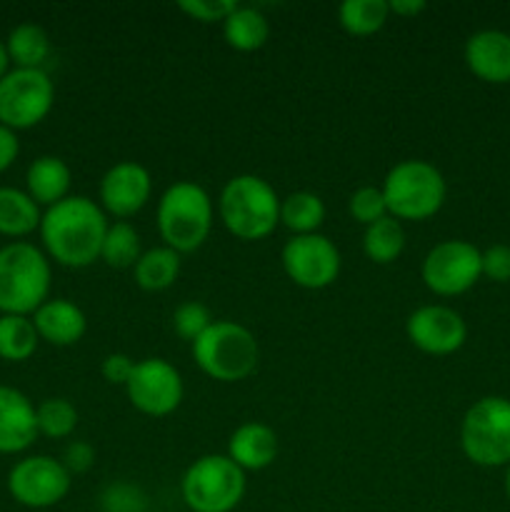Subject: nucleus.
I'll use <instances>...</instances> for the list:
<instances>
[{"label": "nucleus", "instance_id": "obj_1", "mask_svg": "<svg viewBox=\"0 0 510 512\" xmlns=\"http://www.w3.org/2000/svg\"><path fill=\"white\" fill-rule=\"evenodd\" d=\"M108 225V215L95 200L68 195L43 213L40 240L50 260L63 268L80 270L100 260Z\"/></svg>", "mask_w": 510, "mask_h": 512}, {"label": "nucleus", "instance_id": "obj_2", "mask_svg": "<svg viewBox=\"0 0 510 512\" xmlns=\"http://www.w3.org/2000/svg\"><path fill=\"white\" fill-rule=\"evenodd\" d=\"M218 215L230 235L243 243H258L280 225V198L260 175H235L220 190Z\"/></svg>", "mask_w": 510, "mask_h": 512}, {"label": "nucleus", "instance_id": "obj_3", "mask_svg": "<svg viewBox=\"0 0 510 512\" xmlns=\"http://www.w3.org/2000/svg\"><path fill=\"white\" fill-rule=\"evenodd\" d=\"M213 218V198L203 185L193 180H180L170 185L160 195L158 213H155L165 248L175 250L178 255L203 248L213 230Z\"/></svg>", "mask_w": 510, "mask_h": 512}, {"label": "nucleus", "instance_id": "obj_4", "mask_svg": "<svg viewBox=\"0 0 510 512\" xmlns=\"http://www.w3.org/2000/svg\"><path fill=\"white\" fill-rule=\"evenodd\" d=\"M48 255L33 243L15 240L0 248V313L33 315L50 295Z\"/></svg>", "mask_w": 510, "mask_h": 512}, {"label": "nucleus", "instance_id": "obj_5", "mask_svg": "<svg viewBox=\"0 0 510 512\" xmlns=\"http://www.w3.org/2000/svg\"><path fill=\"white\" fill-rule=\"evenodd\" d=\"M195 365L218 383H240L250 378L260 363L255 335L235 320H215L193 345Z\"/></svg>", "mask_w": 510, "mask_h": 512}, {"label": "nucleus", "instance_id": "obj_6", "mask_svg": "<svg viewBox=\"0 0 510 512\" xmlns=\"http://www.w3.org/2000/svg\"><path fill=\"white\" fill-rule=\"evenodd\" d=\"M388 213L395 220H428L440 213L448 198L443 173L425 160H403L383 180Z\"/></svg>", "mask_w": 510, "mask_h": 512}, {"label": "nucleus", "instance_id": "obj_7", "mask_svg": "<svg viewBox=\"0 0 510 512\" xmlns=\"http://www.w3.org/2000/svg\"><path fill=\"white\" fill-rule=\"evenodd\" d=\"M460 448L480 468L510 465V400L500 395L475 400L460 423Z\"/></svg>", "mask_w": 510, "mask_h": 512}, {"label": "nucleus", "instance_id": "obj_8", "mask_svg": "<svg viewBox=\"0 0 510 512\" xmlns=\"http://www.w3.org/2000/svg\"><path fill=\"white\" fill-rule=\"evenodd\" d=\"M245 473L228 455H203L185 470L180 495L190 512H233L245 495Z\"/></svg>", "mask_w": 510, "mask_h": 512}, {"label": "nucleus", "instance_id": "obj_9", "mask_svg": "<svg viewBox=\"0 0 510 512\" xmlns=\"http://www.w3.org/2000/svg\"><path fill=\"white\" fill-rule=\"evenodd\" d=\"M53 103L55 88L45 70L15 68L0 78V125L13 133L43 123Z\"/></svg>", "mask_w": 510, "mask_h": 512}, {"label": "nucleus", "instance_id": "obj_10", "mask_svg": "<svg viewBox=\"0 0 510 512\" xmlns=\"http://www.w3.org/2000/svg\"><path fill=\"white\" fill-rule=\"evenodd\" d=\"M420 278L425 288L440 298L468 293L483 278V250L468 240H443L423 258Z\"/></svg>", "mask_w": 510, "mask_h": 512}, {"label": "nucleus", "instance_id": "obj_11", "mask_svg": "<svg viewBox=\"0 0 510 512\" xmlns=\"http://www.w3.org/2000/svg\"><path fill=\"white\" fill-rule=\"evenodd\" d=\"M125 393L138 413L148 418H165L180 408L185 385L173 363L163 358H145L135 363Z\"/></svg>", "mask_w": 510, "mask_h": 512}, {"label": "nucleus", "instance_id": "obj_12", "mask_svg": "<svg viewBox=\"0 0 510 512\" xmlns=\"http://www.w3.org/2000/svg\"><path fill=\"white\" fill-rule=\"evenodd\" d=\"M283 270L298 288L323 290L338 280L340 275V250L325 235H293L283 245Z\"/></svg>", "mask_w": 510, "mask_h": 512}, {"label": "nucleus", "instance_id": "obj_13", "mask_svg": "<svg viewBox=\"0 0 510 512\" xmlns=\"http://www.w3.org/2000/svg\"><path fill=\"white\" fill-rule=\"evenodd\" d=\"M73 475L50 455H30L8 473V493L25 508L43 510L58 505L70 493Z\"/></svg>", "mask_w": 510, "mask_h": 512}, {"label": "nucleus", "instance_id": "obj_14", "mask_svg": "<svg viewBox=\"0 0 510 512\" xmlns=\"http://www.w3.org/2000/svg\"><path fill=\"white\" fill-rule=\"evenodd\" d=\"M410 343L425 355H453L468 340V325L463 315L448 305H423L410 313L405 323Z\"/></svg>", "mask_w": 510, "mask_h": 512}, {"label": "nucleus", "instance_id": "obj_15", "mask_svg": "<svg viewBox=\"0 0 510 512\" xmlns=\"http://www.w3.org/2000/svg\"><path fill=\"white\" fill-rule=\"evenodd\" d=\"M150 195H153V178L148 168L135 160L115 163L100 180V208L118 220L138 215L148 205Z\"/></svg>", "mask_w": 510, "mask_h": 512}, {"label": "nucleus", "instance_id": "obj_16", "mask_svg": "<svg viewBox=\"0 0 510 512\" xmlns=\"http://www.w3.org/2000/svg\"><path fill=\"white\" fill-rule=\"evenodd\" d=\"M463 55L470 73L483 83H510V33L478 30L468 38Z\"/></svg>", "mask_w": 510, "mask_h": 512}, {"label": "nucleus", "instance_id": "obj_17", "mask_svg": "<svg viewBox=\"0 0 510 512\" xmlns=\"http://www.w3.org/2000/svg\"><path fill=\"white\" fill-rule=\"evenodd\" d=\"M35 405L20 390L0 385V453L15 455L28 450L38 438Z\"/></svg>", "mask_w": 510, "mask_h": 512}, {"label": "nucleus", "instance_id": "obj_18", "mask_svg": "<svg viewBox=\"0 0 510 512\" xmlns=\"http://www.w3.org/2000/svg\"><path fill=\"white\" fill-rule=\"evenodd\" d=\"M33 325L40 340L55 345V348H68V345L80 343L85 330H88L83 310L65 298L45 300L33 313Z\"/></svg>", "mask_w": 510, "mask_h": 512}, {"label": "nucleus", "instance_id": "obj_19", "mask_svg": "<svg viewBox=\"0 0 510 512\" xmlns=\"http://www.w3.org/2000/svg\"><path fill=\"white\" fill-rule=\"evenodd\" d=\"M278 435L265 423H243L228 440V458L243 473L265 470L278 458Z\"/></svg>", "mask_w": 510, "mask_h": 512}, {"label": "nucleus", "instance_id": "obj_20", "mask_svg": "<svg viewBox=\"0 0 510 512\" xmlns=\"http://www.w3.org/2000/svg\"><path fill=\"white\" fill-rule=\"evenodd\" d=\"M70 183H73V173L58 155H40L25 173V188H28L25 193L38 205H45V210L68 198Z\"/></svg>", "mask_w": 510, "mask_h": 512}, {"label": "nucleus", "instance_id": "obj_21", "mask_svg": "<svg viewBox=\"0 0 510 512\" xmlns=\"http://www.w3.org/2000/svg\"><path fill=\"white\" fill-rule=\"evenodd\" d=\"M223 38L238 53H255L270 38V23L258 8L238 5L223 23Z\"/></svg>", "mask_w": 510, "mask_h": 512}, {"label": "nucleus", "instance_id": "obj_22", "mask_svg": "<svg viewBox=\"0 0 510 512\" xmlns=\"http://www.w3.org/2000/svg\"><path fill=\"white\" fill-rule=\"evenodd\" d=\"M40 205L25 190L0 188V235L5 238H25L40 230Z\"/></svg>", "mask_w": 510, "mask_h": 512}, {"label": "nucleus", "instance_id": "obj_23", "mask_svg": "<svg viewBox=\"0 0 510 512\" xmlns=\"http://www.w3.org/2000/svg\"><path fill=\"white\" fill-rule=\"evenodd\" d=\"M135 285L145 293H163V290L173 288L175 280L180 275V255L175 250L165 248H150L143 250L140 260L133 268Z\"/></svg>", "mask_w": 510, "mask_h": 512}, {"label": "nucleus", "instance_id": "obj_24", "mask_svg": "<svg viewBox=\"0 0 510 512\" xmlns=\"http://www.w3.org/2000/svg\"><path fill=\"white\" fill-rule=\"evenodd\" d=\"M5 50H8V58L10 63H15V68L43 70V63L50 55V38L40 25L23 23L10 30Z\"/></svg>", "mask_w": 510, "mask_h": 512}, {"label": "nucleus", "instance_id": "obj_25", "mask_svg": "<svg viewBox=\"0 0 510 512\" xmlns=\"http://www.w3.org/2000/svg\"><path fill=\"white\" fill-rule=\"evenodd\" d=\"M280 223L293 235H313L325 223V203L315 193L298 190L280 200Z\"/></svg>", "mask_w": 510, "mask_h": 512}, {"label": "nucleus", "instance_id": "obj_26", "mask_svg": "<svg viewBox=\"0 0 510 512\" xmlns=\"http://www.w3.org/2000/svg\"><path fill=\"white\" fill-rule=\"evenodd\" d=\"M405 250V230L400 220L393 215H385L378 223L368 225L363 233V253L375 265H390L403 255Z\"/></svg>", "mask_w": 510, "mask_h": 512}, {"label": "nucleus", "instance_id": "obj_27", "mask_svg": "<svg viewBox=\"0 0 510 512\" xmlns=\"http://www.w3.org/2000/svg\"><path fill=\"white\" fill-rule=\"evenodd\" d=\"M390 18L388 0H345L338 8L340 28L353 38H368L385 28Z\"/></svg>", "mask_w": 510, "mask_h": 512}, {"label": "nucleus", "instance_id": "obj_28", "mask_svg": "<svg viewBox=\"0 0 510 512\" xmlns=\"http://www.w3.org/2000/svg\"><path fill=\"white\" fill-rule=\"evenodd\" d=\"M40 335L33 318L25 315H0V358L8 363H23L38 350Z\"/></svg>", "mask_w": 510, "mask_h": 512}, {"label": "nucleus", "instance_id": "obj_29", "mask_svg": "<svg viewBox=\"0 0 510 512\" xmlns=\"http://www.w3.org/2000/svg\"><path fill=\"white\" fill-rule=\"evenodd\" d=\"M143 255V243H140V233L125 220L108 225V233H105L103 248H100V260H103L108 268L125 270L135 268V263Z\"/></svg>", "mask_w": 510, "mask_h": 512}, {"label": "nucleus", "instance_id": "obj_30", "mask_svg": "<svg viewBox=\"0 0 510 512\" xmlns=\"http://www.w3.org/2000/svg\"><path fill=\"white\" fill-rule=\"evenodd\" d=\"M38 418V433L50 440H63L78 425V410L65 398H48L35 408Z\"/></svg>", "mask_w": 510, "mask_h": 512}, {"label": "nucleus", "instance_id": "obj_31", "mask_svg": "<svg viewBox=\"0 0 510 512\" xmlns=\"http://www.w3.org/2000/svg\"><path fill=\"white\" fill-rule=\"evenodd\" d=\"M348 213L355 223L360 225H373L378 220H383L388 213V205H385L383 188H375V185H363V188L355 190L348 200Z\"/></svg>", "mask_w": 510, "mask_h": 512}, {"label": "nucleus", "instance_id": "obj_32", "mask_svg": "<svg viewBox=\"0 0 510 512\" xmlns=\"http://www.w3.org/2000/svg\"><path fill=\"white\" fill-rule=\"evenodd\" d=\"M213 323L215 320L213 315H210V310L205 308L203 303H198V300H188V303L178 305L173 313V330L180 338L188 340L190 345H193Z\"/></svg>", "mask_w": 510, "mask_h": 512}, {"label": "nucleus", "instance_id": "obj_33", "mask_svg": "<svg viewBox=\"0 0 510 512\" xmlns=\"http://www.w3.org/2000/svg\"><path fill=\"white\" fill-rule=\"evenodd\" d=\"M100 505L105 512H145L148 510V498L138 485L115 483L105 488L100 495Z\"/></svg>", "mask_w": 510, "mask_h": 512}, {"label": "nucleus", "instance_id": "obj_34", "mask_svg": "<svg viewBox=\"0 0 510 512\" xmlns=\"http://www.w3.org/2000/svg\"><path fill=\"white\" fill-rule=\"evenodd\" d=\"M238 5L235 0H180L178 8L198 23H225Z\"/></svg>", "mask_w": 510, "mask_h": 512}, {"label": "nucleus", "instance_id": "obj_35", "mask_svg": "<svg viewBox=\"0 0 510 512\" xmlns=\"http://www.w3.org/2000/svg\"><path fill=\"white\" fill-rule=\"evenodd\" d=\"M483 275L493 283H510V245H490L483 250Z\"/></svg>", "mask_w": 510, "mask_h": 512}, {"label": "nucleus", "instance_id": "obj_36", "mask_svg": "<svg viewBox=\"0 0 510 512\" xmlns=\"http://www.w3.org/2000/svg\"><path fill=\"white\" fill-rule=\"evenodd\" d=\"M60 463L65 465V470H68L70 475L88 473L95 465V448L90 443H83V440H73V443H68V448H65Z\"/></svg>", "mask_w": 510, "mask_h": 512}, {"label": "nucleus", "instance_id": "obj_37", "mask_svg": "<svg viewBox=\"0 0 510 512\" xmlns=\"http://www.w3.org/2000/svg\"><path fill=\"white\" fill-rule=\"evenodd\" d=\"M133 370H135V360L130 358V355L110 353V355H105L100 373H103V378L108 380L110 385H123L125 388L130 380V375H133Z\"/></svg>", "mask_w": 510, "mask_h": 512}, {"label": "nucleus", "instance_id": "obj_38", "mask_svg": "<svg viewBox=\"0 0 510 512\" xmlns=\"http://www.w3.org/2000/svg\"><path fill=\"white\" fill-rule=\"evenodd\" d=\"M18 153H20L18 135H15L10 128H5V125H0V173H5V170L15 163Z\"/></svg>", "mask_w": 510, "mask_h": 512}, {"label": "nucleus", "instance_id": "obj_39", "mask_svg": "<svg viewBox=\"0 0 510 512\" xmlns=\"http://www.w3.org/2000/svg\"><path fill=\"white\" fill-rule=\"evenodd\" d=\"M390 5V15H398V18H418L420 13L428 10L425 0H393Z\"/></svg>", "mask_w": 510, "mask_h": 512}, {"label": "nucleus", "instance_id": "obj_40", "mask_svg": "<svg viewBox=\"0 0 510 512\" xmlns=\"http://www.w3.org/2000/svg\"><path fill=\"white\" fill-rule=\"evenodd\" d=\"M8 63H10L8 50H5V43H0V78H3V75L8 73Z\"/></svg>", "mask_w": 510, "mask_h": 512}, {"label": "nucleus", "instance_id": "obj_41", "mask_svg": "<svg viewBox=\"0 0 510 512\" xmlns=\"http://www.w3.org/2000/svg\"><path fill=\"white\" fill-rule=\"evenodd\" d=\"M505 495L510 500V465H505Z\"/></svg>", "mask_w": 510, "mask_h": 512}]
</instances>
